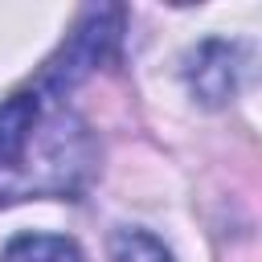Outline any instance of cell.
I'll return each mask as SVG.
<instances>
[{
    "label": "cell",
    "mask_w": 262,
    "mask_h": 262,
    "mask_svg": "<svg viewBox=\"0 0 262 262\" xmlns=\"http://www.w3.org/2000/svg\"><path fill=\"white\" fill-rule=\"evenodd\" d=\"M119 25H123V12H119V8H90V12L78 20V29L66 37V45L57 49V57L45 66L41 86H45L49 94H66V90H74L82 78H90V74L111 57V49H115V41H119Z\"/></svg>",
    "instance_id": "obj_1"
},
{
    "label": "cell",
    "mask_w": 262,
    "mask_h": 262,
    "mask_svg": "<svg viewBox=\"0 0 262 262\" xmlns=\"http://www.w3.org/2000/svg\"><path fill=\"white\" fill-rule=\"evenodd\" d=\"M237 78H242V49L233 41L209 37L188 53L184 66V82L188 90L205 102V106H221L237 94Z\"/></svg>",
    "instance_id": "obj_2"
},
{
    "label": "cell",
    "mask_w": 262,
    "mask_h": 262,
    "mask_svg": "<svg viewBox=\"0 0 262 262\" xmlns=\"http://www.w3.org/2000/svg\"><path fill=\"white\" fill-rule=\"evenodd\" d=\"M41 119V94L37 90H20L12 98L0 102V168H16L33 143Z\"/></svg>",
    "instance_id": "obj_3"
},
{
    "label": "cell",
    "mask_w": 262,
    "mask_h": 262,
    "mask_svg": "<svg viewBox=\"0 0 262 262\" xmlns=\"http://www.w3.org/2000/svg\"><path fill=\"white\" fill-rule=\"evenodd\" d=\"M0 262H82L78 246L70 237H57V233H16Z\"/></svg>",
    "instance_id": "obj_4"
},
{
    "label": "cell",
    "mask_w": 262,
    "mask_h": 262,
    "mask_svg": "<svg viewBox=\"0 0 262 262\" xmlns=\"http://www.w3.org/2000/svg\"><path fill=\"white\" fill-rule=\"evenodd\" d=\"M111 262H172V254L147 229H115L111 233Z\"/></svg>",
    "instance_id": "obj_5"
}]
</instances>
